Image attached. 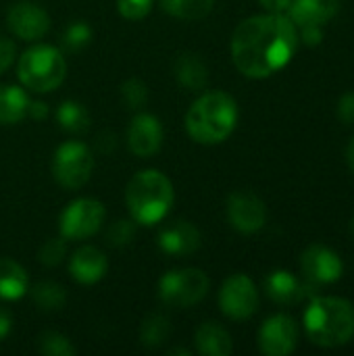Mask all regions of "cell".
<instances>
[{
    "mask_svg": "<svg viewBox=\"0 0 354 356\" xmlns=\"http://www.w3.org/2000/svg\"><path fill=\"white\" fill-rule=\"evenodd\" d=\"M338 119L344 123H354V92H346L338 100Z\"/></svg>",
    "mask_w": 354,
    "mask_h": 356,
    "instance_id": "34",
    "label": "cell"
},
{
    "mask_svg": "<svg viewBox=\"0 0 354 356\" xmlns=\"http://www.w3.org/2000/svg\"><path fill=\"white\" fill-rule=\"evenodd\" d=\"M298 27L282 13L244 19L232 35V58L238 71L265 79L284 69L298 48Z\"/></svg>",
    "mask_w": 354,
    "mask_h": 356,
    "instance_id": "1",
    "label": "cell"
},
{
    "mask_svg": "<svg viewBox=\"0 0 354 356\" xmlns=\"http://www.w3.org/2000/svg\"><path fill=\"white\" fill-rule=\"evenodd\" d=\"M305 330L313 344L321 348H338L354 338V305L336 298H315L305 311Z\"/></svg>",
    "mask_w": 354,
    "mask_h": 356,
    "instance_id": "2",
    "label": "cell"
},
{
    "mask_svg": "<svg viewBox=\"0 0 354 356\" xmlns=\"http://www.w3.org/2000/svg\"><path fill=\"white\" fill-rule=\"evenodd\" d=\"M17 56V46L13 40L0 35V73H4Z\"/></svg>",
    "mask_w": 354,
    "mask_h": 356,
    "instance_id": "33",
    "label": "cell"
},
{
    "mask_svg": "<svg viewBox=\"0 0 354 356\" xmlns=\"http://www.w3.org/2000/svg\"><path fill=\"white\" fill-rule=\"evenodd\" d=\"M6 23L17 38L33 42L46 35L50 27V17L42 6L33 2H17L8 8Z\"/></svg>",
    "mask_w": 354,
    "mask_h": 356,
    "instance_id": "12",
    "label": "cell"
},
{
    "mask_svg": "<svg viewBox=\"0 0 354 356\" xmlns=\"http://www.w3.org/2000/svg\"><path fill=\"white\" fill-rule=\"evenodd\" d=\"M175 77L188 90H204L209 83V69L204 60L194 52H184L175 60Z\"/></svg>",
    "mask_w": 354,
    "mask_h": 356,
    "instance_id": "19",
    "label": "cell"
},
{
    "mask_svg": "<svg viewBox=\"0 0 354 356\" xmlns=\"http://www.w3.org/2000/svg\"><path fill=\"white\" fill-rule=\"evenodd\" d=\"M67 254V242L65 238H52L40 248V263L46 267H56Z\"/></svg>",
    "mask_w": 354,
    "mask_h": 356,
    "instance_id": "31",
    "label": "cell"
},
{
    "mask_svg": "<svg viewBox=\"0 0 354 356\" xmlns=\"http://www.w3.org/2000/svg\"><path fill=\"white\" fill-rule=\"evenodd\" d=\"M17 75L21 83L33 92H52L65 81L67 60L58 48L40 44L21 54Z\"/></svg>",
    "mask_w": 354,
    "mask_h": 356,
    "instance_id": "5",
    "label": "cell"
},
{
    "mask_svg": "<svg viewBox=\"0 0 354 356\" xmlns=\"http://www.w3.org/2000/svg\"><path fill=\"white\" fill-rule=\"evenodd\" d=\"M106 269H108L106 257L94 246L79 248L69 261V271H71L73 280L79 282V284H96V282H100L106 275Z\"/></svg>",
    "mask_w": 354,
    "mask_h": 356,
    "instance_id": "17",
    "label": "cell"
},
{
    "mask_svg": "<svg viewBox=\"0 0 354 356\" xmlns=\"http://www.w3.org/2000/svg\"><path fill=\"white\" fill-rule=\"evenodd\" d=\"M121 96H123V102L127 104V108L138 111L148 102V88L142 79L131 77L121 86Z\"/></svg>",
    "mask_w": 354,
    "mask_h": 356,
    "instance_id": "29",
    "label": "cell"
},
{
    "mask_svg": "<svg viewBox=\"0 0 354 356\" xmlns=\"http://www.w3.org/2000/svg\"><path fill=\"white\" fill-rule=\"evenodd\" d=\"M159 244L163 252L173 257H188L200 248V234L188 221H175L173 225L165 227L159 236Z\"/></svg>",
    "mask_w": 354,
    "mask_h": 356,
    "instance_id": "16",
    "label": "cell"
},
{
    "mask_svg": "<svg viewBox=\"0 0 354 356\" xmlns=\"http://www.w3.org/2000/svg\"><path fill=\"white\" fill-rule=\"evenodd\" d=\"M346 163H348L351 171L354 173V138L348 142V148H346Z\"/></svg>",
    "mask_w": 354,
    "mask_h": 356,
    "instance_id": "39",
    "label": "cell"
},
{
    "mask_svg": "<svg viewBox=\"0 0 354 356\" xmlns=\"http://www.w3.org/2000/svg\"><path fill=\"white\" fill-rule=\"evenodd\" d=\"M300 38L307 46H317L323 40V27L321 25H309V27H298Z\"/></svg>",
    "mask_w": 354,
    "mask_h": 356,
    "instance_id": "35",
    "label": "cell"
},
{
    "mask_svg": "<svg viewBox=\"0 0 354 356\" xmlns=\"http://www.w3.org/2000/svg\"><path fill=\"white\" fill-rule=\"evenodd\" d=\"M152 8V0H117V10L131 21L144 19Z\"/></svg>",
    "mask_w": 354,
    "mask_h": 356,
    "instance_id": "32",
    "label": "cell"
},
{
    "mask_svg": "<svg viewBox=\"0 0 354 356\" xmlns=\"http://www.w3.org/2000/svg\"><path fill=\"white\" fill-rule=\"evenodd\" d=\"M238 123V104L225 92L202 94L186 115V129L198 144H219L232 136Z\"/></svg>",
    "mask_w": 354,
    "mask_h": 356,
    "instance_id": "3",
    "label": "cell"
},
{
    "mask_svg": "<svg viewBox=\"0 0 354 356\" xmlns=\"http://www.w3.org/2000/svg\"><path fill=\"white\" fill-rule=\"evenodd\" d=\"M94 169V156L90 148L81 142H65L58 146L52 159V175L58 186L67 190L81 188Z\"/></svg>",
    "mask_w": 354,
    "mask_h": 356,
    "instance_id": "7",
    "label": "cell"
},
{
    "mask_svg": "<svg viewBox=\"0 0 354 356\" xmlns=\"http://www.w3.org/2000/svg\"><path fill=\"white\" fill-rule=\"evenodd\" d=\"M303 273L315 284H334L342 277L344 265L336 250L315 244L309 246L300 257Z\"/></svg>",
    "mask_w": 354,
    "mask_h": 356,
    "instance_id": "13",
    "label": "cell"
},
{
    "mask_svg": "<svg viewBox=\"0 0 354 356\" xmlns=\"http://www.w3.org/2000/svg\"><path fill=\"white\" fill-rule=\"evenodd\" d=\"M209 277L200 269H179L163 275L159 284V296L165 305L188 309L198 305L209 292Z\"/></svg>",
    "mask_w": 354,
    "mask_h": 356,
    "instance_id": "6",
    "label": "cell"
},
{
    "mask_svg": "<svg viewBox=\"0 0 354 356\" xmlns=\"http://www.w3.org/2000/svg\"><path fill=\"white\" fill-rule=\"evenodd\" d=\"M219 307L230 319L236 321L252 317L259 309V292L252 280L242 273L227 277L219 292Z\"/></svg>",
    "mask_w": 354,
    "mask_h": 356,
    "instance_id": "9",
    "label": "cell"
},
{
    "mask_svg": "<svg viewBox=\"0 0 354 356\" xmlns=\"http://www.w3.org/2000/svg\"><path fill=\"white\" fill-rule=\"evenodd\" d=\"M269 13H284L292 4V0H259Z\"/></svg>",
    "mask_w": 354,
    "mask_h": 356,
    "instance_id": "36",
    "label": "cell"
},
{
    "mask_svg": "<svg viewBox=\"0 0 354 356\" xmlns=\"http://www.w3.org/2000/svg\"><path fill=\"white\" fill-rule=\"evenodd\" d=\"M265 292H267V296H269L273 302L290 305V302L298 300V296H300L303 290H300L298 280H296L290 271L277 269V271H273V273L265 280Z\"/></svg>",
    "mask_w": 354,
    "mask_h": 356,
    "instance_id": "22",
    "label": "cell"
},
{
    "mask_svg": "<svg viewBox=\"0 0 354 356\" xmlns=\"http://www.w3.org/2000/svg\"><path fill=\"white\" fill-rule=\"evenodd\" d=\"M351 232H353V236H354V217H353V221H351Z\"/></svg>",
    "mask_w": 354,
    "mask_h": 356,
    "instance_id": "40",
    "label": "cell"
},
{
    "mask_svg": "<svg viewBox=\"0 0 354 356\" xmlns=\"http://www.w3.org/2000/svg\"><path fill=\"white\" fill-rule=\"evenodd\" d=\"M169 336H171V321L165 315L152 313L144 319L142 330H140V340L146 348L161 346Z\"/></svg>",
    "mask_w": 354,
    "mask_h": 356,
    "instance_id": "26",
    "label": "cell"
},
{
    "mask_svg": "<svg viewBox=\"0 0 354 356\" xmlns=\"http://www.w3.org/2000/svg\"><path fill=\"white\" fill-rule=\"evenodd\" d=\"M104 221V204L94 198L73 200L61 215V236L65 240H83L94 236Z\"/></svg>",
    "mask_w": 354,
    "mask_h": 356,
    "instance_id": "8",
    "label": "cell"
},
{
    "mask_svg": "<svg viewBox=\"0 0 354 356\" xmlns=\"http://www.w3.org/2000/svg\"><path fill=\"white\" fill-rule=\"evenodd\" d=\"M10 325H13V319L8 315V311L0 307V342L10 334Z\"/></svg>",
    "mask_w": 354,
    "mask_h": 356,
    "instance_id": "38",
    "label": "cell"
},
{
    "mask_svg": "<svg viewBox=\"0 0 354 356\" xmlns=\"http://www.w3.org/2000/svg\"><path fill=\"white\" fill-rule=\"evenodd\" d=\"M27 115L33 117L35 121H42V119H46V115H48V106H46L44 102H29Z\"/></svg>",
    "mask_w": 354,
    "mask_h": 356,
    "instance_id": "37",
    "label": "cell"
},
{
    "mask_svg": "<svg viewBox=\"0 0 354 356\" xmlns=\"http://www.w3.org/2000/svg\"><path fill=\"white\" fill-rule=\"evenodd\" d=\"M161 6L165 13L177 19L198 21V19H204L213 10L215 0H161Z\"/></svg>",
    "mask_w": 354,
    "mask_h": 356,
    "instance_id": "23",
    "label": "cell"
},
{
    "mask_svg": "<svg viewBox=\"0 0 354 356\" xmlns=\"http://www.w3.org/2000/svg\"><path fill=\"white\" fill-rule=\"evenodd\" d=\"M227 219L234 229L242 234H255L265 225V202L252 192H234L227 198Z\"/></svg>",
    "mask_w": 354,
    "mask_h": 356,
    "instance_id": "11",
    "label": "cell"
},
{
    "mask_svg": "<svg viewBox=\"0 0 354 356\" xmlns=\"http://www.w3.org/2000/svg\"><path fill=\"white\" fill-rule=\"evenodd\" d=\"M196 353L204 356H230L234 350L232 336L217 323H204L194 336Z\"/></svg>",
    "mask_w": 354,
    "mask_h": 356,
    "instance_id": "18",
    "label": "cell"
},
{
    "mask_svg": "<svg viewBox=\"0 0 354 356\" xmlns=\"http://www.w3.org/2000/svg\"><path fill=\"white\" fill-rule=\"evenodd\" d=\"M298 325L288 315L269 317L259 332V348L267 356H286L296 348Z\"/></svg>",
    "mask_w": 354,
    "mask_h": 356,
    "instance_id": "10",
    "label": "cell"
},
{
    "mask_svg": "<svg viewBox=\"0 0 354 356\" xmlns=\"http://www.w3.org/2000/svg\"><path fill=\"white\" fill-rule=\"evenodd\" d=\"M29 98L17 86L0 88V125H15L27 117Z\"/></svg>",
    "mask_w": 354,
    "mask_h": 356,
    "instance_id": "21",
    "label": "cell"
},
{
    "mask_svg": "<svg viewBox=\"0 0 354 356\" xmlns=\"http://www.w3.org/2000/svg\"><path fill=\"white\" fill-rule=\"evenodd\" d=\"M38 350L46 356L75 355V346L69 342V338H65L63 334H56V332H44V334L38 338Z\"/></svg>",
    "mask_w": 354,
    "mask_h": 356,
    "instance_id": "27",
    "label": "cell"
},
{
    "mask_svg": "<svg viewBox=\"0 0 354 356\" xmlns=\"http://www.w3.org/2000/svg\"><path fill=\"white\" fill-rule=\"evenodd\" d=\"M127 144L136 156L148 159L163 144V127L154 115H136L127 129Z\"/></svg>",
    "mask_w": 354,
    "mask_h": 356,
    "instance_id": "14",
    "label": "cell"
},
{
    "mask_svg": "<svg viewBox=\"0 0 354 356\" xmlns=\"http://www.w3.org/2000/svg\"><path fill=\"white\" fill-rule=\"evenodd\" d=\"M56 119H58L61 127L71 134H81L90 127V113L83 108V104L73 102V100H67L58 106Z\"/></svg>",
    "mask_w": 354,
    "mask_h": 356,
    "instance_id": "25",
    "label": "cell"
},
{
    "mask_svg": "<svg viewBox=\"0 0 354 356\" xmlns=\"http://www.w3.org/2000/svg\"><path fill=\"white\" fill-rule=\"evenodd\" d=\"M31 298L38 305V309L52 313V311H61L65 307L67 300V292L63 286L54 284V282H40L33 286L31 290Z\"/></svg>",
    "mask_w": 354,
    "mask_h": 356,
    "instance_id": "24",
    "label": "cell"
},
{
    "mask_svg": "<svg viewBox=\"0 0 354 356\" xmlns=\"http://www.w3.org/2000/svg\"><path fill=\"white\" fill-rule=\"evenodd\" d=\"M92 35H94V31H92V27H90L88 23L75 21V23H71V25L65 29V33H63V44H65L69 50H81V48H86V46L92 42Z\"/></svg>",
    "mask_w": 354,
    "mask_h": 356,
    "instance_id": "28",
    "label": "cell"
},
{
    "mask_svg": "<svg viewBox=\"0 0 354 356\" xmlns=\"http://www.w3.org/2000/svg\"><path fill=\"white\" fill-rule=\"evenodd\" d=\"M29 290V277L25 269L13 259L0 257V298L17 300Z\"/></svg>",
    "mask_w": 354,
    "mask_h": 356,
    "instance_id": "20",
    "label": "cell"
},
{
    "mask_svg": "<svg viewBox=\"0 0 354 356\" xmlns=\"http://www.w3.org/2000/svg\"><path fill=\"white\" fill-rule=\"evenodd\" d=\"M340 10V0H292L288 6V17L296 27L325 25Z\"/></svg>",
    "mask_w": 354,
    "mask_h": 356,
    "instance_id": "15",
    "label": "cell"
},
{
    "mask_svg": "<svg viewBox=\"0 0 354 356\" xmlns=\"http://www.w3.org/2000/svg\"><path fill=\"white\" fill-rule=\"evenodd\" d=\"M125 200L136 223L154 225L165 219L173 204V186L161 171L146 169L129 179Z\"/></svg>",
    "mask_w": 354,
    "mask_h": 356,
    "instance_id": "4",
    "label": "cell"
},
{
    "mask_svg": "<svg viewBox=\"0 0 354 356\" xmlns=\"http://www.w3.org/2000/svg\"><path fill=\"white\" fill-rule=\"evenodd\" d=\"M136 236V221H129V219H121V221H115L108 232H106V242L111 246H127Z\"/></svg>",
    "mask_w": 354,
    "mask_h": 356,
    "instance_id": "30",
    "label": "cell"
}]
</instances>
